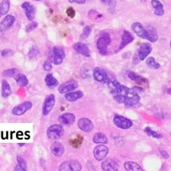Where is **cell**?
<instances>
[{
    "mask_svg": "<svg viewBox=\"0 0 171 171\" xmlns=\"http://www.w3.org/2000/svg\"><path fill=\"white\" fill-rule=\"evenodd\" d=\"M82 143V138L80 136H78L77 139H76L73 140V143H72V145H73V146L75 147H79L81 145Z\"/></svg>",
    "mask_w": 171,
    "mask_h": 171,
    "instance_id": "ab89813d",
    "label": "cell"
},
{
    "mask_svg": "<svg viewBox=\"0 0 171 171\" xmlns=\"http://www.w3.org/2000/svg\"><path fill=\"white\" fill-rule=\"evenodd\" d=\"M78 126L81 130L86 132H89L94 128V125L90 120L86 118L80 119L78 122Z\"/></svg>",
    "mask_w": 171,
    "mask_h": 171,
    "instance_id": "2e32d148",
    "label": "cell"
},
{
    "mask_svg": "<svg viewBox=\"0 0 171 171\" xmlns=\"http://www.w3.org/2000/svg\"><path fill=\"white\" fill-rule=\"evenodd\" d=\"M146 63L148 66L151 69H158L160 68V66H161L158 63L156 62L154 58L153 57H148L147 58Z\"/></svg>",
    "mask_w": 171,
    "mask_h": 171,
    "instance_id": "1f68e13d",
    "label": "cell"
},
{
    "mask_svg": "<svg viewBox=\"0 0 171 171\" xmlns=\"http://www.w3.org/2000/svg\"><path fill=\"white\" fill-rule=\"evenodd\" d=\"M108 153V148L105 145H98L94 149V157L98 161H102Z\"/></svg>",
    "mask_w": 171,
    "mask_h": 171,
    "instance_id": "8fae6325",
    "label": "cell"
},
{
    "mask_svg": "<svg viewBox=\"0 0 171 171\" xmlns=\"http://www.w3.org/2000/svg\"><path fill=\"white\" fill-rule=\"evenodd\" d=\"M83 96V93L82 91L78 90L76 91V92H70L65 94V98L69 102H75L77 100L80 99Z\"/></svg>",
    "mask_w": 171,
    "mask_h": 171,
    "instance_id": "603a6c76",
    "label": "cell"
},
{
    "mask_svg": "<svg viewBox=\"0 0 171 171\" xmlns=\"http://www.w3.org/2000/svg\"><path fill=\"white\" fill-rule=\"evenodd\" d=\"M88 16L91 20H92L94 21H98V20H100V18L103 17V16L102 14L98 13L97 11L96 10H90L88 13Z\"/></svg>",
    "mask_w": 171,
    "mask_h": 171,
    "instance_id": "d6a6232c",
    "label": "cell"
},
{
    "mask_svg": "<svg viewBox=\"0 0 171 171\" xmlns=\"http://www.w3.org/2000/svg\"><path fill=\"white\" fill-rule=\"evenodd\" d=\"M140 61V58L139 57V56H138V54L136 52L135 54H134V56H133V60H132V62L134 65H137L138 64H139V62Z\"/></svg>",
    "mask_w": 171,
    "mask_h": 171,
    "instance_id": "ee69618b",
    "label": "cell"
},
{
    "mask_svg": "<svg viewBox=\"0 0 171 171\" xmlns=\"http://www.w3.org/2000/svg\"><path fill=\"white\" fill-rule=\"evenodd\" d=\"M149 37H150V42L154 43L158 40V35L156 29L154 27H151L147 29Z\"/></svg>",
    "mask_w": 171,
    "mask_h": 171,
    "instance_id": "4dcf8cb0",
    "label": "cell"
},
{
    "mask_svg": "<svg viewBox=\"0 0 171 171\" xmlns=\"http://www.w3.org/2000/svg\"><path fill=\"white\" fill-rule=\"evenodd\" d=\"M114 125L122 129H128L132 126V122L122 116L116 115L114 118Z\"/></svg>",
    "mask_w": 171,
    "mask_h": 171,
    "instance_id": "52a82bcc",
    "label": "cell"
},
{
    "mask_svg": "<svg viewBox=\"0 0 171 171\" xmlns=\"http://www.w3.org/2000/svg\"><path fill=\"white\" fill-rule=\"evenodd\" d=\"M63 127L60 125L50 126L47 130V136L51 140L59 139L64 134Z\"/></svg>",
    "mask_w": 171,
    "mask_h": 171,
    "instance_id": "7a4b0ae2",
    "label": "cell"
},
{
    "mask_svg": "<svg viewBox=\"0 0 171 171\" xmlns=\"http://www.w3.org/2000/svg\"><path fill=\"white\" fill-rule=\"evenodd\" d=\"M170 47H171V40H170Z\"/></svg>",
    "mask_w": 171,
    "mask_h": 171,
    "instance_id": "816d5d0a",
    "label": "cell"
},
{
    "mask_svg": "<svg viewBox=\"0 0 171 171\" xmlns=\"http://www.w3.org/2000/svg\"><path fill=\"white\" fill-rule=\"evenodd\" d=\"M93 141L96 144H107L108 138L103 133H96L93 137Z\"/></svg>",
    "mask_w": 171,
    "mask_h": 171,
    "instance_id": "f1b7e54d",
    "label": "cell"
},
{
    "mask_svg": "<svg viewBox=\"0 0 171 171\" xmlns=\"http://www.w3.org/2000/svg\"><path fill=\"white\" fill-rule=\"evenodd\" d=\"M93 74L94 78H95L96 80H97L98 82H106L108 83L110 82L108 74H106V71L103 70V69H101L98 67L95 68L93 72Z\"/></svg>",
    "mask_w": 171,
    "mask_h": 171,
    "instance_id": "4fadbf2b",
    "label": "cell"
},
{
    "mask_svg": "<svg viewBox=\"0 0 171 171\" xmlns=\"http://www.w3.org/2000/svg\"><path fill=\"white\" fill-rule=\"evenodd\" d=\"M82 166L78 161L70 160L62 162L59 167L60 171H81Z\"/></svg>",
    "mask_w": 171,
    "mask_h": 171,
    "instance_id": "3957f363",
    "label": "cell"
},
{
    "mask_svg": "<svg viewBox=\"0 0 171 171\" xmlns=\"http://www.w3.org/2000/svg\"><path fill=\"white\" fill-rule=\"evenodd\" d=\"M74 49L76 52L81 54V55L85 57H90L91 56V52L89 48L85 43L81 42H78L74 44Z\"/></svg>",
    "mask_w": 171,
    "mask_h": 171,
    "instance_id": "e0dca14e",
    "label": "cell"
},
{
    "mask_svg": "<svg viewBox=\"0 0 171 171\" xmlns=\"http://www.w3.org/2000/svg\"><path fill=\"white\" fill-rule=\"evenodd\" d=\"M78 86V82L74 80H68L65 82V83L62 84L61 86H60L58 88V91L60 94H65L68 93L73 91L77 88Z\"/></svg>",
    "mask_w": 171,
    "mask_h": 171,
    "instance_id": "30bf717a",
    "label": "cell"
},
{
    "mask_svg": "<svg viewBox=\"0 0 171 171\" xmlns=\"http://www.w3.org/2000/svg\"><path fill=\"white\" fill-rule=\"evenodd\" d=\"M2 56L3 57H10V56H12L13 55V51L12 50H10V49H5L2 50Z\"/></svg>",
    "mask_w": 171,
    "mask_h": 171,
    "instance_id": "f35d334b",
    "label": "cell"
},
{
    "mask_svg": "<svg viewBox=\"0 0 171 171\" xmlns=\"http://www.w3.org/2000/svg\"><path fill=\"white\" fill-rule=\"evenodd\" d=\"M128 76L131 80L136 82L137 84H140V85L144 84H146L148 82L147 79H145L144 78H143V77H141V76L137 75L133 72H129Z\"/></svg>",
    "mask_w": 171,
    "mask_h": 171,
    "instance_id": "d4e9b609",
    "label": "cell"
},
{
    "mask_svg": "<svg viewBox=\"0 0 171 171\" xmlns=\"http://www.w3.org/2000/svg\"><path fill=\"white\" fill-rule=\"evenodd\" d=\"M21 8L24 10L28 20L33 21L35 16V8L30 2H24L21 5Z\"/></svg>",
    "mask_w": 171,
    "mask_h": 171,
    "instance_id": "7c38bea8",
    "label": "cell"
},
{
    "mask_svg": "<svg viewBox=\"0 0 171 171\" xmlns=\"http://www.w3.org/2000/svg\"><path fill=\"white\" fill-rule=\"evenodd\" d=\"M55 102L56 98L54 94H50L48 96H47L42 108V113L43 115H48L52 111L54 105H55Z\"/></svg>",
    "mask_w": 171,
    "mask_h": 171,
    "instance_id": "8992f818",
    "label": "cell"
},
{
    "mask_svg": "<svg viewBox=\"0 0 171 171\" xmlns=\"http://www.w3.org/2000/svg\"><path fill=\"white\" fill-rule=\"evenodd\" d=\"M17 165H19L20 167L24 169H27V164L23 157L18 156L17 157Z\"/></svg>",
    "mask_w": 171,
    "mask_h": 171,
    "instance_id": "74e56055",
    "label": "cell"
},
{
    "mask_svg": "<svg viewBox=\"0 0 171 171\" xmlns=\"http://www.w3.org/2000/svg\"><path fill=\"white\" fill-rule=\"evenodd\" d=\"M38 52L37 50L32 49L30 50V52H29V56H30V58H34L38 56Z\"/></svg>",
    "mask_w": 171,
    "mask_h": 171,
    "instance_id": "7bdbcfd3",
    "label": "cell"
},
{
    "mask_svg": "<svg viewBox=\"0 0 171 171\" xmlns=\"http://www.w3.org/2000/svg\"><path fill=\"white\" fill-rule=\"evenodd\" d=\"M91 32H92V28L90 25H86L84 28L82 34L80 36L81 39H86V38H88V36L90 35Z\"/></svg>",
    "mask_w": 171,
    "mask_h": 171,
    "instance_id": "e575fe53",
    "label": "cell"
},
{
    "mask_svg": "<svg viewBox=\"0 0 171 171\" xmlns=\"http://www.w3.org/2000/svg\"><path fill=\"white\" fill-rule=\"evenodd\" d=\"M70 3H76L78 4H84L86 3V0H68Z\"/></svg>",
    "mask_w": 171,
    "mask_h": 171,
    "instance_id": "f6af8a7d",
    "label": "cell"
},
{
    "mask_svg": "<svg viewBox=\"0 0 171 171\" xmlns=\"http://www.w3.org/2000/svg\"><path fill=\"white\" fill-rule=\"evenodd\" d=\"M66 13L69 17H70L72 18H73L76 15L75 11L72 8H69L66 11Z\"/></svg>",
    "mask_w": 171,
    "mask_h": 171,
    "instance_id": "b9f144b4",
    "label": "cell"
},
{
    "mask_svg": "<svg viewBox=\"0 0 171 171\" xmlns=\"http://www.w3.org/2000/svg\"><path fill=\"white\" fill-rule=\"evenodd\" d=\"M167 92H168V94H170V95H171V88H169L168 90H167Z\"/></svg>",
    "mask_w": 171,
    "mask_h": 171,
    "instance_id": "681fc988",
    "label": "cell"
},
{
    "mask_svg": "<svg viewBox=\"0 0 171 171\" xmlns=\"http://www.w3.org/2000/svg\"><path fill=\"white\" fill-rule=\"evenodd\" d=\"M52 65L50 61L49 60L46 61L44 64H43V69H44L46 71L49 72L52 70Z\"/></svg>",
    "mask_w": 171,
    "mask_h": 171,
    "instance_id": "60d3db41",
    "label": "cell"
},
{
    "mask_svg": "<svg viewBox=\"0 0 171 171\" xmlns=\"http://www.w3.org/2000/svg\"><path fill=\"white\" fill-rule=\"evenodd\" d=\"M15 80L17 82V85L20 87H24L28 85V80L26 76L23 74H17L14 76Z\"/></svg>",
    "mask_w": 171,
    "mask_h": 171,
    "instance_id": "4316f807",
    "label": "cell"
},
{
    "mask_svg": "<svg viewBox=\"0 0 171 171\" xmlns=\"http://www.w3.org/2000/svg\"><path fill=\"white\" fill-rule=\"evenodd\" d=\"M17 70L16 68L8 69V70L3 72L2 75L4 76V77L10 78V77H13V76H15L17 74Z\"/></svg>",
    "mask_w": 171,
    "mask_h": 171,
    "instance_id": "836d02e7",
    "label": "cell"
},
{
    "mask_svg": "<svg viewBox=\"0 0 171 171\" xmlns=\"http://www.w3.org/2000/svg\"><path fill=\"white\" fill-rule=\"evenodd\" d=\"M131 28H132V31L135 33L139 37L143 39H147L148 40L150 41V37H149L147 30H146L140 23L139 22L134 23L132 25V26H131Z\"/></svg>",
    "mask_w": 171,
    "mask_h": 171,
    "instance_id": "5b68a950",
    "label": "cell"
},
{
    "mask_svg": "<svg viewBox=\"0 0 171 171\" xmlns=\"http://www.w3.org/2000/svg\"><path fill=\"white\" fill-rule=\"evenodd\" d=\"M101 2L105 4H110L112 0H101Z\"/></svg>",
    "mask_w": 171,
    "mask_h": 171,
    "instance_id": "c3c4849f",
    "label": "cell"
},
{
    "mask_svg": "<svg viewBox=\"0 0 171 171\" xmlns=\"http://www.w3.org/2000/svg\"><path fill=\"white\" fill-rule=\"evenodd\" d=\"M2 95L3 98L9 97L12 94V90H11L10 85L6 80H2Z\"/></svg>",
    "mask_w": 171,
    "mask_h": 171,
    "instance_id": "484cf974",
    "label": "cell"
},
{
    "mask_svg": "<svg viewBox=\"0 0 171 171\" xmlns=\"http://www.w3.org/2000/svg\"><path fill=\"white\" fill-rule=\"evenodd\" d=\"M38 26V24L36 21H32L31 23L26 25L25 28V31L28 33H30L31 32L34 31L35 28H37Z\"/></svg>",
    "mask_w": 171,
    "mask_h": 171,
    "instance_id": "d590c367",
    "label": "cell"
},
{
    "mask_svg": "<svg viewBox=\"0 0 171 171\" xmlns=\"http://www.w3.org/2000/svg\"><path fill=\"white\" fill-rule=\"evenodd\" d=\"M151 4L152 7L155 9L154 14L158 16H163V14L165 13V11H164L163 5L161 2L158 1V0H152Z\"/></svg>",
    "mask_w": 171,
    "mask_h": 171,
    "instance_id": "7402d4cb",
    "label": "cell"
},
{
    "mask_svg": "<svg viewBox=\"0 0 171 171\" xmlns=\"http://www.w3.org/2000/svg\"><path fill=\"white\" fill-rule=\"evenodd\" d=\"M34 1H36V2H39V1H41V0H34Z\"/></svg>",
    "mask_w": 171,
    "mask_h": 171,
    "instance_id": "f907efd6",
    "label": "cell"
},
{
    "mask_svg": "<svg viewBox=\"0 0 171 171\" xmlns=\"http://www.w3.org/2000/svg\"><path fill=\"white\" fill-rule=\"evenodd\" d=\"M33 104L30 101H25L12 109V114L15 116H21L25 114L27 111L32 108Z\"/></svg>",
    "mask_w": 171,
    "mask_h": 171,
    "instance_id": "277c9868",
    "label": "cell"
},
{
    "mask_svg": "<svg viewBox=\"0 0 171 171\" xmlns=\"http://www.w3.org/2000/svg\"><path fill=\"white\" fill-rule=\"evenodd\" d=\"M45 82L47 86L50 88H54L58 86V80L54 77L52 74H48L46 75L45 78Z\"/></svg>",
    "mask_w": 171,
    "mask_h": 171,
    "instance_id": "cb8c5ba5",
    "label": "cell"
},
{
    "mask_svg": "<svg viewBox=\"0 0 171 171\" xmlns=\"http://www.w3.org/2000/svg\"><path fill=\"white\" fill-rule=\"evenodd\" d=\"M141 1H145V0H141Z\"/></svg>",
    "mask_w": 171,
    "mask_h": 171,
    "instance_id": "f5cc1de1",
    "label": "cell"
},
{
    "mask_svg": "<svg viewBox=\"0 0 171 171\" xmlns=\"http://www.w3.org/2000/svg\"><path fill=\"white\" fill-rule=\"evenodd\" d=\"M9 0H2V2L0 3V17L6 15L9 12Z\"/></svg>",
    "mask_w": 171,
    "mask_h": 171,
    "instance_id": "f546056e",
    "label": "cell"
},
{
    "mask_svg": "<svg viewBox=\"0 0 171 171\" xmlns=\"http://www.w3.org/2000/svg\"><path fill=\"white\" fill-rule=\"evenodd\" d=\"M75 116L71 113H65L59 118L60 122L65 125H72L75 122Z\"/></svg>",
    "mask_w": 171,
    "mask_h": 171,
    "instance_id": "44dd1931",
    "label": "cell"
},
{
    "mask_svg": "<svg viewBox=\"0 0 171 171\" xmlns=\"http://www.w3.org/2000/svg\"><path fill=\"white\" fill-rule=\"evenodd\" d=\"M152 46L150 43H143L140 45L139 49L137 50V54L140 61H143L151 54L152 52Z\"/></svg>",
    "mask_w": 171,
    "mask_h": 171,
    "instance_id": "9c48e42d",
    "label": "cell"
},
{
    "mask_svg": "<svg viewBox=\"0 0 171 171\" xmlns=\"http://www.w3.org/2000/svg\"><path fill=\"white\" fill-rule=\"evenodd\" d=\"M54 64L55 65H60L63 62L65 58V51L60 46H55L53 48Z\"/></svg>",
    "mask_w": 171,
    "mask_h": 171,
    "instance_id": "ba28073f",
    "label": "cell"
},
{
    "mask_svg": "<svg viewBox=\"0 0 171 171\" xmlns=\"http://www.w3.org/2000/svg\"><path fill=\"white\" fill-rule=\"evenodd\" d=\"M111 38L108 34H104L98 39L97 48L101 55L105 56L108 52V46L110 44Z\"/></svg>",
    "mask_w": 171,
    "mask_h": 171,
    "instance_id": "6da1fadb",
    "label": "cell"
},
{
    "mask_svg": "<svg viewBox=\"0 0 171 171\" xmlns=\"http://www.w3.org/2000/svg\"><path fill=\"white\" fill-rule=\"evenodd\" d=\"M160 152H161V154H162V156H163V157H165V158H169V154L167 153V152L165 151H161Z\"/></svg>",
    "mask_w": 171,
    "mask_h": 171,
    "instance_id": "7dc6e473",
    "label": "cell"
},
{
    "mask_svg": "<svg viewBox=\"0 0 171 171\" xmlns=\"http://www.w3.org/2000/svg\"><path fill=\"white\" fill-rule=\"evenodd\" d=\"M16 21V17L12 15L6 16L0 24V32H3L12 26Z\"/></svg>",
    "mask_w": 171,
    "mask_h": 171,
    "instance_id": "9a60e30c",
    "label": "cell"
},
{
    "mask_svg": "<svg viewBox=\"0 0 171 171\" xmlns=\"http://www.w3.org/2000/svg\"><path fill=\"white\" fill-rule=\"evenodd\" d=\"M14 171H27V169H24L20 167L19 165H17L15 167V169H14Z\"/></svg>",
    "mask_w": 171,
    "mask_h": 171,
    "instance_id": "bcb514c9",
    "label": "cell"
},
{
    "mask_svg": "<svg viewBox=\"0 0 171 171\" xmlns=\"http://www.w3.org/2000/svg\"><path fill=\"white\" fill-rule=\"evenodd\" d=\"M102 169L103 171H117L118 169V164L114 159L108 158L102 164Z\"/></svg>",
    "mask_w": 171,
    "mask_h": 171,
    "instance_id": "5bb4252c",
    "label": "cell"
},
{
    "mask_svg": "<svg viewBox=\"0 0 171 171\" xmlns=\"http://www.w3.org/2000/svg\"><path fill=\"white\" fill-rule=\"evenodd\" d=\"M145 131H146V132L148 134L149 136H151L152 137L156 138V139H160V138L162 137L161 134L156 132L155 131L152 130V129H151V128H148V127L146 128V129H145Z\"/></svg>",
    "mask_w": 171,
    "mask_h": 171,
    "instance_id": "8d00e7d4",
    "label": "cell"
},
{
    "mask_svg": "<svg viewBox=\"0 0 171 171\" xmlns=\"http://www.w3.org/2000/svg\"><path fill=\"white\" fill-rule=\"evenodd\" d=\"M51 152L56 156H61L64 152V147L59 142H54L51 145Z\"/></svg>",
    "mask_w": 171,
    "mask_h": 171,
    "instance_id": "ffe728a7",
    "label": "cell"
},
{
    "mask_svg": "<svg viewBox=\"0 0 171 171\" xmlns=\"http://www.w3.org/2000/svg\"><path fill=\"white\" fill-rule=\"evenodd\" d=\"M125 168L127 171H143L139 164L134 162H125Z\"/></svg>",
    "mask_w": 171,
    "mask_h": 171,
    "instance_id": "83f0119b",
    "label": "cell"
},
{
    "mask_svg": "<svg viewBox=\"0 0 171 171\" xmlns=\"http://www.w3.org/2000/svg\"><path fill=\"white\" fill-rule=\"evenodd\" d=\"M140 97L138 95L135 90H132V92L130 94V95L127 98L125 104L126 106H133L139 102Z\"/></svg>",
    "mask_w": 171,
    "mask_h": 171,
    "instance_id": "d6986e66",
    "label": "cell"
},
{
    "mask_svg": "<svg viewBox=\"0 0 171 171\" xmlns=\"http://www.w3.org/2000/svg\"><path fill=\"white\" fill-rule=\"evenodd\" d=\"M134 36L130 32H129L128 31L124 32L122 35V42L118 50L119 51L122 50L125 47H126L127 45H128L130 43L132 42L134 40Z\"/></svg>",
    "mask_w": 171,
    "mask_h": 171,
    "instance_id": "ac0fdd59",
    "label": "cell"
}]
</instances>
